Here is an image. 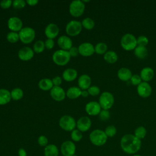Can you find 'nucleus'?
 I'll return each instance as SVG.
<instances>
[{
  "instance_id": "20e7f679",
  "label": "nucleus",
  "mask_w": 156,
  "mask_h": 156,
  "mask_svg": "<svg viewBox=\"0 0 156 156\" xmlns=\"http://www.w3.org/2000/svg\"><path fill=\"white\" fill-rule=\"evenodd\" d=\"M59 126L67 132H72L76 127V122L74 118L69 115L62 116L58 121Z\"/></svg>"
},
{
  "instance_id": "4be33fe9",
  "label": "nucleus",
  "mask_w": 156,
  "mask_h": 156,
  "mask_svg": "<svg viewBox=\"0 0 156 156\" xmlns=\"http://www.w3.org/2000/svg\"><path fill=\"white\" fill-rule=\"evenodd\" d=\"M77 76V72L73 68H68L65 69L63 74L62 77L63 79L67 82L73 81Z\"/></svg>"
},
{
  "instance_id": "c85d7f7f",
  "label": "nucleus",
  "mask_w": 156,
  "mask_h": 156,
  "mask_svg": "<svg viewBox=\"0 0 156 156\" xmlns=\"http://www.w3.org/2000/svg\"><path fill=\"white\" fill-rule=\"evenodd\" d=\"M104 58L107 63L113 64L118 60V55L115 51H108L104 54Z\"/></svg>"
},
{
  "instance_id": "7ed1b4c3",
  "label": "nucleus",
  "mask_w": 156,
  "mask_h": 156,
  "mask_svg": "<svg viewBox=\"0 0 156 156\" xmlns=\"http://www.w3.org/2000/svg\"><path fill=\"white\" fill-rule=\"evenodd\" d=\"M71 55L68 51L59 49L55 51L52 55V60L57 65L64 66L70 60Z\"/></svg>"
},
{
  "instance_id": "49530a36",
  "label": "nucleus",
  "mask_w": 156,
  "mask_h": 156,
  "mask_svg": "<svg viewBox=\"0 0 156 156\" xmlns=\"http://www.w3.org/2000/svg\"><path fill=\"white\" fill-rule=\"evenodd\" d=\"M68 52H69L70 55L72 57H76L79 54L78 48L75 47V46H72V48L68 51Z\"/></svg>"
},
{
  "instance_id": "c756f323",
  "label": "nucleus",
  "mask_w": 156,
  "mask_h": 156,
  "mask_svg": "<svg viewBox=\"0 0 156 156\" xmlns=\"http://www.w3.org/2000/svg\"><path fill=\"white\" fill-rule=\"evenodd\" d=\"M11 98L13 100L18 101L21 99L23 96V91L20 88H15L13 89L11 92Z\"/></svg>"
},
{
  "instance_id": "dca6fc26",
  "label": "nucleus",
  "mask_w": 156,
  "mask_h": 156,
  "mask_svg": "<svg viewBox=\"0 0 156 156\" xmlns=\"http://www.w3.org/2000/svg\"><path fill=\"white\" fill-rule=\"evenodd\" d=\"M137 93L141 98H147L151 94L152 88L148 83L142 82L137 87Z\"/></svg>"
},
{
  "instance_id": "0eeeda50",
  "label": "nucleus",
  "mask_w": 156,
  "mask_h": 156,
  "mask_svg": "<svg viewBox=\"0 0 156 156\" xmlns=\"http://www.w3.org/2000/svg\"><path fill=\"white\" fill-rule=\"evenodd\" d=\"M85 8V4L82 1L75 0L70 3L69 12L73 16L79 17L83 13Z\"/></svg>"
},
{
  "instance_id": "f8f14e48",
  "label": "nucleus",
  "mask_w": 156,
  "mask_h": 156,
  "mask_svg": "<svg viewBox=\"0 0 156 156\" xmlns=\"http://www.w3.org/2000/svg\"><path fill=\"white\" fill-rule=\"evenodd\" d=\"M7 26L12 32H20L23 28V22L20 18L13 16L9 19L7 21Z\"/></svg>"
},
{
  "instance_id": "412c9836",
  "label": "nucleus",
  "mask_w": 156,
  "mask_h": 156,
  "mask_svg": "<svg viewBox=\"0 0 156 156\" xmlns=\"http://www.w3.org/2000/svg\"><path fill=\"white\" fill-rule=\"evenodd\" d=\"M140 77L144 82H148L152 79L154 76V71L150 67H144L140 72Z\"/></svg>"
},
{
  "instance_id": "423d86ee",
  "label": "nucleus",
  "mask_w": 156,
  "mask_h": 156,
  "mask_svg": "<svg viewBox=\"0 0 156 156\" xmlns=\"http://www.w3.org/2000/svg\"><path fill=\"white\" fill-rule=\"evenodd\" d=\"M20 40L24 44H29L31 43L35 38V32L34 29L30 27H25L18 33Z\"/></svg>"
},
{
  "instance_id": "1a4fd4ad",
  "label": "nucleus",
  "mask_w": 156,
  "mask_h": 156,
  "mask_svg": "<svg viewBox=\"0 0 156 156\" xmlns=\"http://www.w3.org/2000/svg\"><path fill=\"white\" fill-rule=\"evenodd\" d=\"M82 23L78 21L73 20L69 21L66 26V34L72 37L79 35L82 31Z\"/></svg>"
},
{
  "instance_id": "f3484780",
  "label": "nucleus",
  "mask_w": 156,
  "mask_h": 156,
  "mask_svg": "<svg viewBox=\"0 0 156 156\" xmlns=\"http://www.w3.org/2000/svg\"><path fill=\"white\" fill-rule=\"evenodd\" d=\"M34 53V51L29 47L25 46L21 48L18 51V57L20 60L23 61H28L32 58Z\"/></svg>"
},
{
  "instance_id": "b1692460",
  "label": "nucleus",
  "mask_w": 156,
  "mask_h": 156,
  "mask_svg": "<svg viewBox=\"0 0 156 156\" xmlns=\"http://www.w3.org/2000/svg\"><path fill=\"white\" fill-rule=\"evenodd\" d=\"M118 78L122 81H127L130 80L132 74L131 71L127 68H121L118 71Z\"/></svg>"
},
{
  "instance_id": "f257e3e1",
  "label": "nucleus",
  "mask_w": 156,
  "mask_h": 156,
  "mask_svg": "<svg viewBox=\"0 0 156 156\" xmlns=\"http://www.w3.org/2000/svg\"><path fill=\"white\" fill-rule=\"evenodd\" d=\"M120 146L125 153L134 155L140 151L141 147V141L134 135L126 134L121 139Z\"/></svg>"
},
{
  "instance_id": "39448f33",
  "label": "nucleus",
  "mask_w": 156,
  "mask_h": 156,
  "mask_svg": "<svg viewBox=\"0 0 156 156\" xmlns=\"http://www.w3.org/2000/svg\"><path fill=\"white\" fill-rule=\"evenodd\" d=\"M121 45L126 51H132L137 46L136 38L131 34H124L121 39Z\"/></svg>"
},
{
  "instance_id": "aec40b11",
  "label": "nucleus",
  "mask_w": 156,
  "mask_h": 156,
  "mask_svg": "<svg viewBox=\"0 0 156 156\" xmlns=\"http://www.w3.org/2000/svg\"><path fill=\"white\" fill-rule=\"evenodd\" d=\"M91 80L90 77L87 74H82L78 79L79 88L82 90H86L90 87Z\"/></svg>"
},
{
  "instance_id": "2f4dec72",
  "label": "nucleus",
  "mask_w": 156,
  "mask_h": 156,
  "mask_svg": "<svg viewBox=\"0 0 156 156\" xmlns=\"http://www.w3.org/2000/svg\"><path fill=\"white\" fill-rule=\"evenodd\" d=\"M146 129L143 126L138 127L134 132V135L140 140L143 139L146 135Z\"/></svg>"
},
{
  "instance_id": "c03bdc74",
  "label": "nucleus",
  "mask_w": 156,
  "mask_h": 156,
  "mask_svg": "<svg viewBox=\"0 0 156 156\" xmlns=\"http://www.w3.org/2000/svg\"><path fill=\"white\" fill-rule=\"evenodd\" d=\"M12 1L11 0H5V1H1L0 2V6L2 9H8L9 8L12 4Z\"/></svg>"
},
{
  "instance_id": "6e6552de",
  "label": "nucleus",
  "mask_w": 156,
  "mask_h": 156,
  "mask_svg": "<svg viewBox=\"0 0 156 156\" xmlns=\"http://www.w3.org/2000/svg\"><path fill=\"white\" fill-rule=\"evenodd\" d=\"M99 104L103 110H108L114 104V97L110 92L104 91L100 96Z\"/></svg>"
},
{
  "instance_id": "603ef678",
  "label": "nucleus",
  "mask_w": 156,
  "mask_h": 156,
  "mask_svg": "<svg viewBox=\"0 0 156 156\" xmlns=\"http://www.w3.org/2000/svg\"><path fill=\"white\" fill-rule=\"evenodd\" d=\"M133 156H141V155H140L139 154H134V155H133Z\"/></svg>"
},
{
  "instance_id": "2eb2a0df",
  "label": "nucleus",
  "mask_w": 156,
  "mask_h": 156,
  "mask_svg": "<svg viewBox=\"0 0 156 156\" xmlns=\"http://www.w3.org/2000/svg\"><path fill=\"white\" fill-rule=\"evenodd\" d=\"M50 94L52 98L56 101H62L66 96L65 91L60 86H54L51 90Z\"/></svg>"
},
{
  "instance_id": "4468645a",
  "label": "nucleus",
  "mask_w": 156,
  "mask_h": 156,
  "mask_svg": "<svg viewBox=\"0 0 156 156\" xmlns=\"http://www.w3.org/2000/svg\"><path fill=\"white\" fill-rule=\"evenodd\" d=\"M85 111L89 115H98L101 111V107L99 102L96 101H90L86 104Z\"/></svg>"
},
{
  "instance_id": "864d4df0",
  "label": "nucleus",
  "mask_w": 156,
  "mask_h": 156,
  "mask_svg": "<svg viewBox=\"0 0 156 156\" xmlns=\"http://www.w3.org/2000/svg\"><path fill=\"white\" fill-rule=\"evenodd\" d=\"M73 156H77V155H76V154H75V155H74Z\"/></svg>"
},
{
  "instance_id": "9b49d317",
  "label": "nucleus",
  "mask_w": 156,
  "mask_h": 156,
  "mask_svg": "<svg viewBox=\"0 0 156 156\" xmlns=\"http://www.w3.org/2000/svg\"><path fill=\"white\" fill-rule=\"evenodd\" d=\"M91 126V121L88 116H82L76 121V127L81 132L88 131Z\"/></svg>"
},
{
  "instance_id": "7c9ffc66",
  "label": "nucleus",
  "mask_w": 156,
  "mask_h": 156,
  "mask_svg": "<svg viewBox=\"0 0 156 156\" xmlns=\"http://www.w3.org/2000/svg\"><path fill=\"white\" fill-rule=\"evenodd\" d=\"M107 50V46L105 43L100 42L96 44L94 47V51L98 54H104Z\"/></svg>"
},
{
  "instance_id": "f03ea898",
  "label": "nucleus",
  "mask_w": 156,
  "mask_h": 156,
  "mask_svg": "<svg viewBox=\"0 0 156 156\" xmlns=\"http://www.w3.org/2000/svg\"><path fill=\"white\" fill-rule=\"evenodd\" d=\"M107 138L105 132L101 129H95L93 130L89 135L91 143L96 146L104 145L107 141Z\"/></svg>"
},
{
  "instance_id": "9d476101",
  "label": "nucleus",
  "mask_w": 156,
  "mask_h": 156,
  "mask_svg": "<svg viewBox=\"0 0 156 156\" xmlns=\"http://www.w3.org/2000/svg\"><path fill=\"white\" fill-rule=\"evenodd\" d=\"M60 152L63 156H73L76 154V146L72 141H65L61 144Z\"/></svg>"
},
{
  "instance_id": "a18cd8bd",
  "label": "nucleus",
  "mask_w": 156,
  "mask_h": 156,
  "mask_svg": "<svg viewBox=\"0 0 156 156\" xmlns=\"http://www.w3.org/2000/svg\"><path fill=\"white\" fill-rule=\"evenodd\" d=\"M44 45H45V48L48 49H52L54 46V41L53 39L48 38L44 42Z\"/></svg>"
},
{
  "instance_id": "3c124183",
  "label": "nucleus",
  "mask_w": 156,
  "mask_h": 156,
  "mask_svg": "<svg viewBox=\"0 0 156 156\" xmlns=\"http://www.w3.org/2000/svg\"><path fill=\"white\" fill-rule=\"evenodd\" d=\"M88 94H89V93H88V91H87V90H82V91H81V96H82V97H83V98H87V97H88Z\"/></svg>"
},
{
  "instance_id": "79ce46f5",
  "label": "nucleus",
  "mask_w": 156,
  "mask_h": 156,
  "mask_svg": "<svg viewBox=\"0 0 156 156\" xmlns=\"http://www.w3.org/2000/svg\"><path fill=\"white\" fill-rule=\"evenodd\" d=\"M38 144L41 147H46L48 144V138L44 135H40L37 140Z\"/></svg>"
},
{
  "instance_id": "ddd939ff",
  "label": "nucleus",
  "mask_w": 156,
  "mask_h": 156,
  "mask_svg": "<svg viewBox=\"0 0 156 156\" xmlns=\"http://www.w3.org/2000/svg\"><path fill=\"white\" fill-rule=\"evenodd\" d=\"M79 54L84 57H88L94 54V47L93 45L88 42H85L79 45L78 47Z\"/></svg>"
},
{
  "instance_id": "a211bd4d",
  "label": "nucleus",
  "mask_w": 156,
  "mask_h": 156,
  "mask_svg": "<svg viewBox=\"0 0 156 156\" xmlns=\"http://www.w3.org/2000/svg\"><path fill=\"white\" fill-rule=\"evenodd\" d=\"M59 33V29L57 24L50 23L48 24L44 29V34L48 38L53 39L55 38Z\"/></svg>"
},
{
  "instance_id": "ea45409f",
  "label": "nucleus",
  "mask_w": 156,
  "mask_h": 156,
  "mask_svg": "<svg viewBox=\"0 0 156 156\" xmlns=\"http://www.w3.org/2000/svg\"><path fill=\"white\" fill-rule=\"evenodd\" d=\"M87 91H88L89 94H90L91 96H93L98 95L100 93L99 88L98 86H96V85L90 87V88L88 89Z\"/></svg>"
},
{
  "instance_id": "a19ab883",
  "label": "nucleus",
  "mask_w": 156,
  "mask_h": 156,
  "mask_svg": "<svg viewBox=\"0 0 156 156\" xmlns=\"http://www.w3.org/2000/svg\"><path fill=\"white\" fill-rule=\"evenodd\" d=\"M99 116L101 120L107 121L110 118V112L108 111V110H102L99 113Z\"/></svg>"
},
{
  "instance_id": "de8ad7c7",
  "label": "nucleus",
  "mask_w": 156,
  "mask_h": 156,
  "mask_svg": "<svg viewBox=\"0 0 156 156\" xmlns=\"http://www.w3.org/2000/svg\"><path fill=\"white\" fill-rule=\"evenodd\" d=\"M52 83L54 86H60V85L62 83V79L60 76H55L52 79Z\"/></svg>"
},
{
  "instance_id": "8fccbe9b",
  "label": "nucleus",
  "mask_w": 156,
  "mask_h": 156,
  "mask_svg": "<svg viewBox=\"0 0 156 156\" xmlns=\"http://www.w3.org/2000/svg\"><path fill=\"white\" fill-rule=\"evenodd\" d=\"M38 2V0H27L26 1V3L30 6H34L37 5Z\"/></svg>"
},
{
  "instance_id": "58836bf2",
  "label": "nucleus",
  "mask_w": 156,
  "mask_h": 156,
  "mask_svg": "<svg viewBox=\"0 0 156 156\" xmlns=\"http://www.w3.org/2000/svg\"><path fill=\"white\" fill-rule=\"evenodd\" d=\"M26 2L24 0H15L12 2L13 7L16 9H21L25 7Z\"/></svg>"
},
{
  "instance_id": "bb28decb",
  "label": "nucleus",
  "mask_w": 156,
  "mask_h": 156,
  "mask_svg": "<svg viewBox=\"0 0 156 156\" xmlns=\"http://www.w3.org/2000/svg\"><path fill=\"white\" fill-rule=\"evenodd\" d=\"M81 91L82 90L77 87H72L68 89L66 95L69 99H76L81 96Z\"/></svg>"
},
{
  "instance_id": "5fc2aeb1",
  "label": "nucleus",
  "mask_w": 156,
  "mask_h": 156,
  "mask_svg": "<svg viewBox=\"0 0 156 156\" xmlns=\"http://www.w3.org/2000/svg\"><path fill=\"white\" fill-rule=\"evenodd\" d=\"M62 156H63V155H62Z\"/></svg>"
},
{
  "instance_id": "f704fd0d",
  "label": "nucleus",
  "mask_w": 156,
  "mask_h": 156,
  "mask_svg": "<svg viewBox=\"0 0 156 156\" xmlns=\"http://www.w3.org/2000/svg\"><path fill=\"white\" fill-rule=\"evenodd\" d=\"M82 133L78 129L73 130L71 133V138L73 141L79 142L82 138Z\"/></svg>"
},
{
  "instance_id": "e433bc0d",
  "label": "nucleus",
  "mask_w": 156,
  "mask_h": 156,
  "mask_svg": "<svg viewBox=\"0 0 156 156\" xmlns=\"http://www.w3.org/2000/svg\"><path fill=\"white\" fill-rule=\"evenodd\" d=\"M104 132L107 137H113L116 135L117 130L114 126L110 125L105 128Z\"/></svg>"
},
{
  "instance_id": "37998d69",
  "label": "nucleus",
  "mask_w": 156,
  "mask_h": 156,
  "mask_svg": "<svg viewBox=\"0 0 156 156\" xmlns=\"http://www.w3.org/2000/svg\"><path fill=\"white\" fill-rule=\"evenodd\" d=\"M141 80H142V79H141L140 76H139L138 74L132 75V76L130 79L131 83L133 85H138L139 84H140L142 82Z\"/></svg>"
},
{
  "instance_id": "cd10ccee",
  "label": "nucleus",
  "mask_w": 156,
  "mask_h": 156,
  "mask_svg": "<svg viewBox=\"0 0 156 156\" xmlns=\"http://www.w3.org/2000/svg\"><path fill=\"white\" fill-rule=\"evenodd\" d=\"M134 54L138 58L144 59L147 56L148 51L146 47L137 46L134 49Z\"/></svg>"
},
{
  "instance_id": "5701e85b",
  "label": "nucleus",
  "mask_w": 156,
  "mask_h": 156,
  "mask_svg": "<svg viewBox=\"0 0 156 156\" xmlns=\"http://www.w3.org/2000/svg\"><path fill=\"white\" fill-rule=\"evenodd\" d=\"M59 150L57 146L54 144H48L44 148V156H58Z\"/></svg>"
},
{
  "instance_id": "393cba45",
  "label": "nucleus",
  "mask_w": 156,
  "mask_h": 156,
  "mask_svg": "<svg viewBox=\"0 0 156 156\" xmlns=\"http://www.w3.org/2000/svg\"><path fill=\"white\" fill-rule=\"evenodd\" d=\"M10 92L6 90L1 88L0 89V105H5L8 104L11 100Z\"/></svg>"
},
{
  "instance_id": "09e8293b",
  "label": "nucleus",
  "mask_w": 156,
  "mask_h": 156,
  "mask_svg": "<svg viewBox=\"0 0 156 156\" xmlns=\"http://www.w3.org/2000/svg\"><path fill=\"white\" fill-rule=\"evenodd\" d=\"M18 156H27V152L23 148H20L18 151Z\"/></svg>"
},
{
  "instance_id": "6ab92c4d",
  "label": "nucleus",
  "mask_w": 156,
  "mask_h": 156,
  "mask_svg": "<svg viewBox=\"0 0 156 156\" xmlns=\"http://www.w3.org/2000/svg\"><path fill=\"white\" fill-rule=\"evenodd\" d=\"M57 44L61 49L68 51L72 48L73 41L69 37L66 35H62L58 38Z\"/></svg>"
},
{
  "instance_id": "a878e982",
  "label": "nucleus",
  "mask_w": 156,
  "mask_h": 156,
  "mask_svg": "<svg viewBox=\"0 0 156 156\" xmlns=\"http://www.w3.org/2000/svg\"><path fill=\"white\" fill-rule=\"evenodd\" d=\"M53 87L54 85L52 80L48 78L42 79L38 82V87L44 91L51 90Z\"/></svg>"
},
{
  "instance_id": "72a5a7b5",
  "label": "nucleus",
  "mask_w": 156,
  "mask_h": 156,
  "mask_svg": "<svg viewBox=\"0 0 156 156\" xmlns=\"http://www.w3.org/2000/svg\"><path fill=\"white\" fill-rule=\"evenodd\" d=\"M45 48L44 43L41 40H37L34 44V51L37 54L41 53Z\"/></svg>"
},
{
  "instance_id": "c9c22d12",
  "label": "nucleus",
  "mask_w": 156,
  "mask_h": 156,
  "mask_svg": "<svg viewBox=\"0 0 156 156\" xmlns=\"http://www.w3.org/2000/svg\"><path fill=\"white\" fill-rule=\"evenodd\" d=\"M7 40L10 43H15L20 40L19 34L15 32H10L7 35Z\"/></svg>"
},
{
  "instance_id": "473e14b6",
  "label": "nucleus",
  "mask_w": 156,
  "mask_h": 156,
  "mask_svg": "<svg viewBox=\"0 0 156 156\" xmlns=\"http://www.w3.org/2000/svg\"><path fill=\"white\" fill-rule=\"evenodd\" d=\"M94 21L90 18H85L82 21V26L87 30H91L94 27Z\"/></svg>"
},
{
  "instance_id": "4c0bfd02",
  "label": "nucleus",
  "mask_w": 156,
  "mask_h": 156,
  "mask_svg": "<svg viewBox=\"0 0 156 156\" xmlns=\"http://www.w3.org/2000/svg\"><path fill=\"white\" fill-rule=\"evenodd\" d=\"M148 42H149L148 38L146 36H144V35L139 36L136 39L137 46L146 47L147 46V44H148Z\"/></svg>"
}]
</instances>
